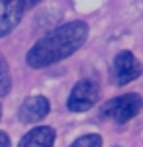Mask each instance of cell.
I'll use <instances>...</instances> for the list:
<instances>
[{
    "label": "cell",
    "instance_id": "1",
    "mask_svg": "<svg viewBox=\"0 0 143 147\" xmlns=\"http://www.w3.org/2000/svg\"><path fill=\"white\" fill-rule=\"evenodd\" d=\"M88 37V24L82 20H73L55 28L53 32L35 41V45L28 51L26 63L32 69H45L55 65L73 53H77L84 45Z\"/></svg>",
    "mask_w": 143,
    "mask_h": 147
},
{
    "label": "cell",
    "instance_id": "2",
    "mask_svg": "<svg viewBox=\"0 0 143 147\" xmlns=\"http://www.w3.org/2000/svg\"><path fill=\"white\" fill-rule=\"evenodd\" d=\"M143 110V98L137 92H127L108 100L102 106V116L110 118L116 124H125Z\"/></svg>",
    "mask_w": 143,
    "mask_h": 147
},
{
    "label": "cell",
    "instance_id": "3",
    "mask_svg": "<svg viewBox=\"0 0 143 147\" xmlns=\"http://www.w3.org/2000/svg\"><path fill=\"white\" fill-rule=\"evenodd\" d=\"M100 98V84L94 79H82L73 86L67 108L71 112H88Z\"/></svg>",
    "mask_w": 143,
    "mask_h": 147
},
{
    "label": "cell",
    "instance_id": "4",
    "mask_svg": "<svg viewBox=\"0 0 143 147\" xmlns=\"http://www.w3.org/2000/svg\"><path fill=\"white\" fill-rule=\"evenodd\" d=\"M141 63L132 51H120L112 61V80L118 86H125L127 82L135 80L141 75Z\"/></svg>",
    "mask_w": 143,
    "mask_h": 147
},
{
    "label": "cell",
    "instance_id": "5",
    "mask_svg": "<svg viewBox=\"0 0 143 147\" xmlns=\"http://www.w3.org/2000/svg\"><path fill=\"white\" fill-rule=\"evenodd\" d=\"M26 12V0H0V37L12 34Z\"/></svg>",
    "mask_w": 143,
    "mask_h": 147
},
{
    "label": "cell",
    "instance_id": "6",
    "mask_svg": "<svg viewBox=\"0 0 143 147\" xmlns=\"http://www.w3.org/2000/svg\"><path fill=\"white\" fill-rule=\"evenodd\" d=\"M51 110V104L45 96H28L18 110V120L22 124H35L41 122Z\"/></svg>",
    "mask_w": 143,
    "mask_h": 147
},
{
    "label": "cell",
    "instance_id": "7",
    "mask_svg": "<svg viewBox=\"0 0 143 147\" xmlns=\"http://www.w3.org/2000/svg\"><path fill=\"white\" fill-rule=\"evenodd\" d=\"M53 143H55V129L49 125H39L30 129L20 139L18 147H53Z\"/></svg>",
    "mask_w": 143,
    "mask_h": 147
},
{
    "label": "cell",
    "instance_id": "8",
    "mask_svg": "<svg viewBox=\"0 0 143 147\" xmlns=\"http://www.w3.org/2000/svg\"><path fill=\"white\" fill-rule=\"evenodd\" d=\"M12 90V75H10V67L6 57L0 53V98L10 94Z\"/></svg>",
    "mask_w": 143,
    "mask_h": 147
},
{
    "label": "cell",
    "instance_id": "9",
    "mask_svg": "<svg viewBox=\"0 0 143 147\" xmlns=\"http://www.w3.org/2000/svg\"><path fill=\"white\" fill-rule=\"evenodd\" d=\"M69 147H102V137L98 134H86L75 139Z\"/></svg>",
    "mask_w": 143,
    "mask_h": 147
},
{
    "label": "cell",
    "instance_id": "10",
    "mask_svg": "<svg viewBox=\"0 0 143 147\" xmlns=\"http://www.w3.org/2000/svg\"><path fill=\"white\" fill-rule=\"evenodd\" d=\"M0 147H12L10 137H8V134H4V131H0Z\"/></svg>",
    "mask_w": 143,
    "mask_h": 147
},
{
    "label": "cell",
    "instance_id": "11",
    "mask_svg": "<svg viewBox=\"0 0 143 147\" xmlns=\"http://www.w3.org/2000/svg\"><path fill=\"white\" fill-rule=\"evenodd\" d=\"M41 0H26V6H28V10H32L33 6H37Z\"/></svg>",
    "mask_w": 143,
    "mask_h": 147
},
{
    "label": "cell",
    "instance_id": "12",
    "mask_svg": "<svg viewBox=\"0 0 143 147\" xmlns=\"http://www.w3.org/2000/svg\"><path fill=\"white\" fill-rule=\"evenodd\" d=\"M0 118H2V104H0Z\"/></svg>",
    "mask_w": 143,
    "mask_h": 147
}]
</instances>
